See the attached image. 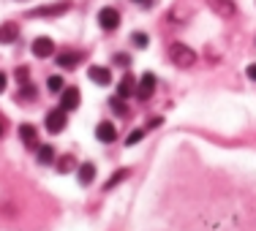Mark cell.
Segmentation results:
<instances>
[{
    "label": "cell",
    "instance_id": "obj_4",
    "mask_svg": "<svg viewBox=\"0 0 256 231\" xmlns=\"http://www.w3.org/2000/svg\"><path fill=\"white\" fill-rule=\"evenodd\" d=\"M71 8L68 0H60V3H52V5H41V8H33L30 16H58V14H66Z\"/></svg>",
    "mask_w": 256,
    "mask_h": 231
},
{
    "label": "cell",
    "instance_id": "obj_22",
    "mask_svg": "<svg viewBox=\"0 0 256 231\" xmlns=\"http://www.w3.org/2000/svg\"><path fill=\"white\" fill-rule=\"evenodd\" d=\"M46 84H50L52 93H60V90H63V76H50V82H46Z\"/></svg>",
    "mask_w": 256,
    "mask_h": 231
},
{
    "label": "cell",
    "instance_id": "obj_6",
    "mask_svg": "<svg viewBox=\"0 0 256 231\" xmlns=\"http://www.w3.org/2000/svg\"><path fill=\"white\" fill-rule=\"evenodd\" d=\"M30 49H33L36 57H52V54H54V41L46 38V35H41V38L33 41V46H30Z\"/></svg>",
    "mask_w": 256,
    "mask_h": 231
},
{
    "label": "cell",
    "instance_id": "obj_3",
    "mask_svg": "<svg viewBox=\"0 0 256 231\" xmlns=\"http://www.w3.org/2000/svg\"><path fill=\"white\" fill-rule=\"evenodd\" d=\"M98 25H101L104 30H118V25H120V14H118V8H112V5L101 8V11H98Z\"/></svg>",
    "mask_w": 256,
    "mask_h": 231
},
{
    "label": "cell",
    "instance_id": "obj_27",
    "mask_svg": "<svg viewBox=\"0 0 256 231\" xmlns=\"http://www.w3.org/2000/svg\"><path fill=\"white\" fill-rule=\"evenodd\" d=\"M161 123H164L161 117H153V120H148V125H150V128H158V125H161Z\"/></svg>",
    "mask_w": 256,
    "mask_h": 231
},
{
    "label": "cell",
    "instance_id": "obj_18",
    "mask_svg": "<svg viewBox=\"0 0 256 231\" xmlns=\"http://www.w3.org/2000/svg\"><path fill=\"white\" fill-rule=\"evenodd\" d=\"M36 98V87H30V84H22L20 93H16V101H33Z\"/></svg>",
    "mask_w": 256,
    "mask_h": 231
},
{
    "label": "cell",
    "instance_id": "obj_9",
    "mask_svg": "<svg viewBox=\"0 0 256 231\" xmlns=\"http://www.w3.org/2000/svg\"><path fill=\"white\" fill-rule=\"evenodd\" d=\"M207 3H210V8L216 11V14H221L224 19H229V16L237 14V5L232 3V0H207Z\"/></svg>",
    "mask_w": 256,
    "mask_h": 231
},
{
    "label": "cell",
    "instance_id": "obj_29",
    "mask_svg": "<svg viewBox=\"0 0 256 231\" xmlns=\"http://www.w3.org/2000/svg\"><path fill=\"white\" fill-rule=\"evenodd\" d=\"M0 136H3V123H0Z\"/></svg>",
    "mask_w": 256,
    "mask_h": 231
},
{
    "label": "cell",
    "instance_id": "obj_17",
    "mask_svg": "<svg viewBox=\"0 0 256 231\" xmlns=\"http://www.w3.org/2000/svg\"><path fill=\"white\" fill-rule=\"evenodd\" d=\"M128 174H131V172H128V169H120V172H114L112 177L106 180V185H104V188H106V191H109V188H114V185H118V182L128 180Z\"/></svg>",
    "mask_w": 256,
    "mask_h": 231
},
{
    "label": "cell",
    "instance_id": "obj_13",
    "mask_svg": "<svg viewBox=\"0 0 256 231\" xmlns=\"http://www.w3.org/2000/svg\"><path fill=\"white\" fill-rule=\"evenodd\" d=\"M134 93H136V79H134L131 74H126L118 84V95L120 98H128V95H134Z\"/></svg>",
    "mask_w": 256,
    "mask_h": 231
},
{
    "label": "cell",
    "instance_id": "obj_21",
    "mask_svg": "<svg viewBox=\"0 0 256 231\" xmlns=\"http://www.w3.org/2000/svg\"><path fill=\"white\" fill-rule=\"evenodd\" d=\"M148 44H150V38L144 33H134V46H136V49H144Z\"/></svg>",
    "mask_w": 256,
    "mask_h": 231
},
{
    "label": "cell",
    "instance_id": "obj_11",
    "mask_svg": "<svg viewBox=\"0 0 256 231\" xmlns=\"http://www.w3.org/2000/svg\"><path fill=\"white\" fill-rule=\"evenodd\" d=\"M20 35V25L16 22H3L0 25V44H14Z\"/></svg>",
    "mask_w": 256,
    "mask_h": 231
},
{
    "label": "cell",
    "instance_id": "obj_23",
    "mask_svg": "<svg viewBox=\"0 0 256 231\" xmlns=\"http://www.w3.org/2000/svg\"><path fill=\"white\" fill-rule=\"evenodd\" d=\"M142 136H144V131H131L126 136V144H136V142H142Z\"/></svg>",
    "mask_w": 256,
    "mask_h": 231
},
{
    "label": "cell",
    "instance_id": "obj_1",
    "mask_svg": "<svg viewBox=\"0 0 256 231\" xmlns=\"http://www.w3.org/2000/svg\"><path fill=\"white\" fill-rule=\"evenodd\" d=\"M169 57H172V63L178 65V68H191V65L196 63V52L186 44H172L169 46Z\"/></svg>",
    "mask_w": 256,
    "mask_h": 231
},
{
    "label": "cell",
    "instance_id": "obj_7",
    "mask_svg": "<svg viewBox=\"0 0 256 231\" xmlns=\"http://www.w3.org/2000/svg\"><path fill=\"white\" fill-rule=\"evenodd\" d=\"M60 106L66 109V112H74L79 106V90L76 87H63L60 90Z\"/></svg>",
    "mask_w": 256,
    "mask_h": 231
},
{
    "label": "cell",
    "instance_id": "obj_14",
    "mask_svg": "<svg viewBox=\"0 0 256 231\" xmlns=\"http://www.w3.org/2000/svg\"><path fill=\"white\" fill-rule=\"evenodd\" d=\"M20 139L28 147H36V144H38V133H36L33 125H20Z\"/></svg>",
    "mask_w": 256,
    "mask_h": 231
},
{
    "label": "cell",
    "instance_id": "obj_15",
    "mask_svg": "<svg viewBox=\"0 0 256 231\" xmlns=\"http://www.w3.org/2000/svg\"><path fill=\"white\" fill-rule=\"evenodd\" d=\"M76 177H79V182H82V185H90V182L96 180V166H93V163H82Z\"/></svg>",
    "mask_w": 256,
    "mask_h": 231
},
{
    "label": "cell",
    "instance_id": "obj_24",
    "mask_svg": "<svg viewBox=\"0 0 256 231\" xmlns=\"http://www.w3.org/2000/svg\"><path fill=\"white\" fill-rule=\"evenodd\" d=\"M16 82L28 84V68H25V65H22V68H16Z\"/></svg>",
    "mask_w": 256,
    "mask_h": 231
},
{
    "label": "cell",
    "instance_id": "obj_28",
    "mask_svg": "<svg viewBox=\"0 0 256 231\" xmlns=\"http://www.w3.org/2000/svg\"><path fill=\"white\" fill-rule=\"evenodd\" d=\"M6 84H8V79H6V74H3V71H0V93H3V90H6Z\"/></svg>",
    "mask_w": 256,
    "mask_h": 231
},
{
    "label": "cell",
    "instance_id": "obj_8",
    "mask_svg": "<svg viewBox=\"0 0 256 231\" xmlns=\"http://www.w3.org/2000/svg\"><path fill=\"white\" fill-rule=\"evenodd\" d=\"M88 76L93 79L96 84H101V87H106V84L112 82V71H109L106 65H90V68H88Z\"/></svg>",
    "mask_w": 256,
    "mask_h": 231
},
{
    "label": "cell",
    "instance_id": "obj_25",
    "mask_svg": "<svg viewBox=\"0 0 256 231\" xmlns=\"http://www.w3.org/2000/svg\"><path fill=\"white\" fill-rule=\"evenodd\" d=\"M114 63H118V65H128L131 60H128L126 54H114Z\"/></svg>",
    "mask_w": 256,
    "mask_h": 231
},
{
    "label": "cell",
    "instance_id": "obj_2",
    "mask_svg": "<svg viewBox=\"0 0 256 231\" xmlns=\"http://www.w3.org/2000/svg\"><path fill=\"white\" fill-rule=\"evenodd\" d=\"M66 125H68V117H66V109L63 106L52 109V112L46 114V131H50V133H60Z\"/></svg>",
    "mask_w": 256,
    "mask_h": 231
},
{
    "label": "cell",
    "instance_id": "obj_10",
    "mask_svg": "<svg viewBox=\"0 0 256 231\" xmlns=\"http://www.w3.org/2000/svg\"><path fill=\"white\" fill-rule=\"evenodd\" d=\"M96 139H98L101 144H109L118 139V128H114L112 123H98L96 125Z\"/></svg>",
    "mask_w": 256,
    "mask_h": 231
},
{
    "label": "cell",
    "instance_id": "obj_20",
    "mask_svg": "<svg viewBox=\"0 0 256 231\" xmlns=\"http://www.w3.org/2000/svg\"><path fill=\"white\" fill-rule=\"evenodd\" d=\"M109 103H112L114 114H120V117H126V114H128V109H126V103H123V98H120V95H118V98H112Z\"/></svg>",
    "mask_w": 256,
    "mask_h": 231
},
{
    "label": "cell",
    "instance_id": "obj_16",
    "mask_svg": "<svg viewBox=\"0 0 256 231\" xmlns=\"http://www.w3.org/2000/svg\"><path fill=\"white\" fill-rule=\"evenodd\" d=\"M52 161H54V150H52V144H41V150H38V163L50 166Z\"/></svg>",
    "mask_w": 256,
    "mask_h": 231
},
{
    "label": "cell",
    "instance_id": "obj_5",
    "mask_svg": "<svg viewBox=\"0 0 256 231\" xmlns=\"http://www.w3.org/2000/svg\"><path fill=\"white\" fill-rule=\"evenodd\" d=\"M153 90H156V76L148 71V74H142V79H139V84H136V98L148 101L150 95H153Z\"/></svg>",
    "mask_w": 256,
    "mask_h": 231
},
{
    "label": "cell",
    "instance_id": "obj_30",
    "mask_svg": "<svg viewBox=\"0 0 256 231\" xmlns=\"http://www.w3.org/2000/svg\"><path fill=\"white\" fill-rule=\"evenodd\" d=\"M136 3H148V0H136Z\"/></svg>",
    "mask_w": 256,
    "mask_h": 231
},
{
    "label": "cell",
    "instance_id": "obj_12",
    "mask_svg": "<svg viewBox=\"0 0 256 231\" xmlns=\"http://www.w3.org/2000/svg\"><path fill=\"white\" fill-rule=\"evenodd\" d=\"M79 60H82V54H79V52H60L58 65H60V68H66V71H71V68H76V65H79Z\"/></svg>",
    "mask_w": 256,
    "mask_h": 231
},
{
    "label": "cell",
    "instance_id": "obj_19",
    "mask_svg": "<svg viewBox=\"0 0 256 231\" xmlns=\"http://www.w3.org/2000/svg\"><path fill=\"white\" fill-rule=\"evenodd\" d=\"M71 169H74V158H71V155H63V158L58 161V172H60V174H68Z\"/></svg>",
    "mask_w": 256,
    "mask_h": 231
},
{
    "label": "cell",
    "instance_id": "obj_26",
    "mask_svg": "<svg viewBox=\"0 0 256 231\" xmlns=\"http://www.w3.org/2000/svg\"><path fill=\"white\" fill-rule=\"evenodd\" d=\"M246 74H248V79H254V82H256V63H254V65H248Z\"/></svg>",
    "mask_w": 256,
    "mask_h": 231
}]
</instances>
